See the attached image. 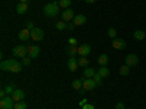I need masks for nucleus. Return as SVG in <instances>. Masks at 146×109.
Listing matches in <instances>:
<instances>
[{"label":"nucleus","instance_id":"1","mask_svg":"<svg viewBox=\"0 0 146 109\" xmlns=\"http://www.w3.org/2000/svg\"><path fill=\"white\" fill-rule=\"evenodd\" d=\"M22 67H23V64L16 61L15 58L5 60V61H2V64H0V68L3 71H10V73H19L22 70Z\"/></svg>","mask_w":146,"mask_h":109},{"label":"nucleus","instance_id":"2","mask_svg":"<svg viewBox=\"0 0 146 109\" xmlns=\"http://www.w3.org/2000/svg\"><path fill=\"white\" fill-rule=\"evenodd\" d=\"M44 15L48 16V18H54L58 15V12H60V3L58 2H53V3H48L44 6Z\"/></svg>","mask_w":146,"mask_h":109},{"label":"nucleus","instance_id":"3","mask_svg":"<svg viewBox=\"0 0 146 109\" xmlns=\"http://www.w3.org/2000/svg\"><path fill=\"white\" fill-rule=\"evenodd\" d=\"M12 54H13L15 58H25V57L28 55V47H25V45H18V47L13 48Z\"/></svg>","mask_w":146,"mask_h":109},{"label":"nucleus","instance_id":"4","mask_svg":"<svg viewBox=\"0 0 146 109\" xmlns=\"http://www.w3.org/2000/svg\"><path fill=\"white\" fill-rule=\"evenodd\" d=\"M15 100L12 99V96H6V98L0 99V109H13Z\"/></svg>","mask_w":146,"mask_h":109},{"label":"nucleus","instance_id":"5","mask_svg":"<svg viewBox=\"0 0 146 109\" xmlns=\"http://www.w3.org/2000/svg\"><path fill=\"white\" fill-rule=\"evenodd\" d=\"M31 38H32L34 41H36V42L42 41V39H44V31L40 29V28H34V29L31 31Z\"/></svg>","mask_w":146,"mask_h":109},{"label":"nucleus","instance_id":"6","mask_svg":"<svg viewBox=\"0 0 146 109\" xmlns=\"http://www.w3.org/2000/svg\"><path fill=\"white\" fill-rule=\"evenodd\" d=\"M111 45H113V48L114 50H124V48L127 47V44H126V41L124 39H121V38H114L113 39V42H111Z\"/></svg>","mask_w":146,"mask_h":109},{"label":"nucleus","instance_id":"7","mask_svg":"<svg viewBox=\"0 0 146 109\" xmlns=\"http://www.w3.org/2000/svg\"><path fill=\"white\" fill-rule=\"evenodd\" d=\"M137 63H139V57H137L136 54H129V55H126V64H127L129 67H135V66H137Z\"/></svg>","mask_w":146,"mask_h":109},{"label":"nucleus","instance_id":"8","mask_svg":"<svg viewBox=\"0 0 146 109\" xmlns=\"http://www.w3.org/2000/svg\"><path fill=\"white\" fill-rule=\"evenodd\" d=\"M67 68L70 71H76L79 68V63H78L76 57H69V60H67Z\"/></svg>","mask_w":146,"mask_h":109},{"label":"nucleus","instance_id":"9","mask_svg":"<svg viewBox=\"0 0 146 109\" xmlns=\"http://www.w3.org/2000/svg\"><path fill=\"white\" fill-rule=\"evenodd\" d=\"M78 48H79V55L80 57H86V55L91 54V45L89 44H82Z\"/></svg>","mask_w":146,"mask_h":109},{"label":"nucleus","instance_id":"10","mask_svg":"<svg viewBox=\"0 0 146 109\" xmlns=\"http://www.w3.org/2000/svg\"><path fill=\"white\" fill-rule=\"evenodd\" d=\"M73 18H75V13H73L72 9H64V10H63V13H62V20L70 22V20H73Z\"/></svg>","mask_w":146,"mask_h":109},{"label":"nucleus","instance_id":"11","mask_svg":"<svg viewBox=\"0 0 146 109\" xmlns=\"http://www.w3.org/2000/svg\"><path fill=\"white\" fill-rule=\"evenodd\" d=\"M96 86V83L94 81V79H83V89L85 90H94Z\"/></svg>","mask_w":146,"mask_h":109},{"label":"nucleus","instance_id":"12","mask_svg":"<svg viewBox=\"0 0 146 109\" xmlns=\"http://www.w3.org/2000/svg\"><path fill=\"white\" fill-rule=\"evenodd\" d=\"M28 55L31 58H36L40 55V47L38 45H29L28 47Z\"/></svg>","mask_w":146,"mask_h":109},{"label":"nucleus","instance_id":"13","mask_svg":"<svg viewBox=\"0 0 146 109\" xmlns=\"http://www.w3.org/2000/svg\"><path fill=\"white\" fill-rule=\"evenodd\" d=\"M23 98H25V92L21 90V89H16L13 92V95H12V99L15 102H21V100H23Z\"/></svg>","mask_w":146,"mask_h":109},{"label":"nucleus","instance_id":"14","mask_svg":"<svg viewBox=\"0 0 146 109\" xmlns=\"http://www.w3.org/2000/svg\"><path fill=\"white\" fill-rule=\"evenodd\" d=\"M73 23H75L76 26H82L86 23V16L85 15H76L75 18H73Z\"/></svg>","mask_w":146,"mask_h":109},{"label":"nucleus","instance_id":"15","mask_svg":"<svg viewBox=\"0 0 146 109\" xmlns=\"http://www.w3.org/2000/svg\"><path fill=\"white\" fill-rule=\"evenodd\" d=\"M66 53H67V55H70V57H76V55L79 54V48L75 47V45H67V47H66Z\"/></svg>","mask_w":146,"mask_h":109},{"label":"nucleus","instance_id":"16","mask_svg":"<svg viewBox=\"0 0 146 109\" xmlns=\"http://www.w3.org/2000/svg\"><path fill=\"white\" fill-rule=\"evenodd\" d=\"M18 36H19L21 41H28V39L31 38V31L25 28V29H22V31L18 33Z\"/></svg>","mask_w":146,"mask_h":109},{"label":"nucleus","instance_id":"17","mask_svg":"<svg viewBox=\"0 0 146 109\" xmlns=\"http://www.w3.org/2000/svg\"><path fill=\"white\" fill-rule=\"evenodd\" d=\"M95 74H96V71H95L92 67H85V70H83V76H85V79H94Z\"/></svg>","mask_w":146,"mask_h":109},{"label":"nucleus","instance_id":"18","mask_svg":"<svg viewBox=\"0 0 146 109\" xmlns=\"http://www.w3.org/2000/svg\"><path fill=\"white\" fill-rule=\"evenodd\" d=\"M16 12H18V15H25L28 12V5L27 3H19L16 6Z\"/></svg>","mask_w":146,"mask_h":109},{"label":"nucleus","instance_id":"19","mask_svg":"<svg viewBox=\"0 0 146 109\" xmlns=\"http://www.w3.org/2000/svg\"><path fill=\"white\" fill-rule=\"evenodd\" d=\"M145 36H146V33H145L142 29H136L135 33H133V38H135L136 41H143V39H145Z\"/></svg>","mask_w":146,"mask_h":109},{"label":"nucleus","instance_id":"20","mask_svg":"<svg viewBox=\"0 0 146 109\" xmlns=\"http://www.w3.org/2000/svg\"><path fill=\"white\" fill-rule=\"evenodd\" d=\"M98 64L101 67H107V64H108V55L107 54H101L98 57Z\"/></svg>","mask_w":146,"mask_h":109},{"label":"nucleus","instance_id":"21","mask_svg":"<svg viewBox=\"0 0 146 109\" xmlns=\"http://www.w3.org/2000/svg\"><path fill=\"white\" fill-rule=\"evenodd\" d=\"M72 87L75 89V90H80V89H83V80H79V79L73 80V83H72Z\"/></svg>","mask_w":146,"mask_h":109},{"label":"nucleus","instance_id":"22","mask_svg":"<svg viewBox=\"0 0 146 109\" xmlns=\"http://www.w3.org/2000/svg\"><path fill=\"white\" fill-rule=\"evenodd\" d=\"M56 29H57V31H66V29H67V23H66L64 20H58V22L56 23Z\"/></svg>","mask_w":146,"mask_h":109},{"label":"nucleus","instance_id":"23","mask_svg":"<svg viewBox=\"0 0 146 109\" xmlns=\"http://www.w3.org/2000/svg\"><path fill=\"white\" fill-rule=\"evenodd\" d=\"M129 73H130V67H129L127 64H124V66L120 67V74H121V76H129Z\"/></svg>","mask_w":146,"mask_h":109},{"label":"nucleus","instance_id":"24","mask_svg":"<svg viewBox=\"0 0 146 109\" xmlns=\"http://www.w3.org/2000/svg\"><path fill=\"white\" fill-rule=\"evenodd\" d=\"M98 74H101V76L105 79V77H108V76H110V70H108L107 67H100V70H98Z\"/></svg>","mask_w":146,"mask_h":109},{"label":"nucleus","instance_id":"25","mask_svg":"<svg viewBox=\"0 0 146 109\" xmlns=\"http://www.w3.org/2000/svg\"><path fill=\"white\" fill-rule=\"evenodd\" d=\"M78 63H79V67H88V64H89V61H88L86 57H80V58L78 60Z\"/></svg>","mask_w":146,"mask_h":109},{"label":"nucleus","instance_id":"26","mask_svg":"<svg viewBox=\"0 0 146 109\" xmlns=\"http://www.w3.org/2000/svg\"><path fill=\"white\" fill-rule=\"evenodd\" d=\"M102 79H104V77H102L101 74H98V73L94 76V81L96 83V86H102Z\"/></svg>","mask_w":146,"mask_h":109},{"label":"nucleus","instance_id":"27","mask_svg":"<svg viewBox=\"0 0 146 109\" xmlns=\"http://www.w3.org/2000/svg\"><path fill=\"white\" fill-rule=\"evenodd\" d=\"M60 7H63V9H69L70 5H72V0H60Z\"/></svg>","mask_w":146,"mask_h":109},{"label":"nucleus","instance_id":"28","mask_svg":"<svg viewBox=\"0 0 146 109\" xmlns=\"http://www.w3.org/2000/svg\"><path fill=\"white\" fill-rule=\"evenodd\" d=\"M13 109H27V103L23 102V100H21V102H15Z\"/></svg>","mask_w":146,"mask_h":109},{"label":"nucleus","instance_id":"29","mask_svg":"<svg viewBox=\"0 0 146 109\" xmlns=\"http://www.w3.org/2000/svg\"><path fill=\"white\" fill-rule=\"evenodd\" d=\"M107 35L110 36V38H113V39H114V38H115V35H117V31H115L114 28H110L108 32H107Z\"/></svg>","mask_w":146,"mask_h":109},{"label":"nucleus","instance_id":"30","mask_svg":"<svg viewBox=\"0 0 146 109\" xmlns=\"http://www.w3.org/2000/svg\"><path fill=\"white\" fill-rule=\"evenodd\" d=\"M22 64H23V66H29V64H31V57L27 55L25 58H22Z\"/></svg>","mask_w":146,"mask_h":109},{"label":"nucleus","instance_id":"31","mask_svg":"<svg viewBox=\"0 0 146 109\" xmlns=\"http://www.w3.org/2000/svg\"><path fill=\"white\" fill-rule=\"evenodd\" d=\"M35 26H34V22H31V20H28L27 22V29H29V31H32Z\"/></svg>","mask_w":146,"mask_h":109},{"label":"nucleus","instance_id":"32","mask_svg":"<svg viewBox=\"0 0 146 109\" xmlns=\"http://www.w3.org/2000/svg\"><path fill=\"white\" fill-rule=\"evenodd\" d=\"M66 23H67V29L69 31H73V29H75V26H76L73 22H66Z\"/></svg>","mask_w":146,"mask_h":109},{"label":"nucleus","instance_id":"33","mask_svg":"<svg viewBox=\"0 0 146 109\" xmlns=\"http://www.w3.org/2000/svg\"><path fill=\"white\" fill-rule=\"evenodd\" d=\"M115 109H126V108H124V103H123V102H117Z\"/></svg>","mask_w":146,"mask_h":109},{"label":"nucleus","instance_id":"34","mask_svg":"<svg viewBox=\"0 0 146 109\" xmlns=\"http://www.w3.org/2000/svg\"><path fill=\"white\" fill-rule=\"evenodd\" d=\"M76 44H78L76 38H70V39H69V45H75V47H76Z\"/></svg>","mask_w":146,"mask_h":109},{"label":"nucleus","instance_id":"35","mask_svg":"<svg viewBox=\"0 0 146 109\" xmlns=\"http://www.w3.org/2000/svg\"><path fill=\"white\" fill-rule=\"evenodd\" d=\"M82 109H95V106H94V105H91V103H86L85 106H82Z\"/></svg>","mask_w":146,"mask_h":109},{"label":"nucleus","instance_id":"36","mask_svg":"<svg viewBox=\"0 0 146 109\" xmlns=\"http://www.w3.org/2000/svg\"><path fill=\"white\" fill-rule=\"evenodd\" d=\"M86 103H88V100H86V99H82V100L79 102V105H80V106H85Z\"/></svg>","mask_w":146,"mask_h":109},{"label":"nucleus","instance_id":"37","mask_svg":"<svg viewBox=\"0 0 146 109\" xmlns=\"http://www.w3.org/2000/svg\"><path fill=\"white\" fill-rule=\"evenodd\" d=\"M29 2H31V0H19V3H27V5H28Z\"/></svg>","mask_w":146,"mask_h":109},{"label":"nucleus","instance_id":"38","mask_svg":"<svg viewBox=\"0 0 146 109\" xmlns=\"http://www.w3.org/2000/svg\"><path fill=\"white\" fill-rule=\"evenodd\" d=\"M85 2H86V3H89V5H91V3H95L96 0H85Z\"/></svg>","mask_w":146,"mask_h":109},{"label":"nucleus","instance_id":"39","mask_svg":"<svg viewBox=\"0 0 146 109\" xmlns=\"http://www.w3.org/2000/svg\"><path fill=\"white\" fill-rule=\"evenodd\" d=\"M129 109H133V108H129Z\"/></svg>","mask_w":146,"mask_h":109},{"label":"nucleus","instance_id":"40","mask_svg":"<svg viewBox=\"0 0 146 109\" xmlns=\"http://www.w3.org/2000/svg\"><path fill=\"white\" fill-rule=\"evenodd\" d=\"M78 2H79V0H78Z\"/></svg>","mask_w":146,"mask_h":109}]
</instances>
